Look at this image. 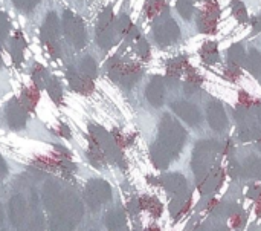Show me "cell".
<instances>
[{
	"label": "cell",
	"mask_w": 261,
	"mask_h": 231,
	"mask_svg": "<svg viewBox=\"0 0 261 231\" xmlns=\"http://www.w3.org/2000/svg\"><path fill=\"white\" fill-rule=\"evenodd\" d=\"M63 28H64V32H66L67 38L72 41V44H75L78 49L86 46V41H87L86 28H84V23H83V20L80 17H76L70 11H64V14H63Z\"/></svg>",
	"instance_id": "cell-1"
},
{
	"label": "cell",
	"mask_w": 261,
	"mask_h": 231,
	"mask_svg": "<svg viewBox=\"0 0 261 231\" xmlns=\"http://www.w3.org/2000/svg\"><path fill=\"white\" fill-rule=\"evenodd\" d=\"M179 35H180L179 26L168 14L162 15L154 21V38L158 40V43L164 46L171 44L179 38Z\"/></svg>",
	"instance_id": "cell-2"
},
{
	"label": "cell",
	"mask_w": 261,
	"mask_h": 231,
	"mask_svg": "<svg viewBox=\"0 0 261 231\" xmlns=\"http://www.w3.org/2000/svg\"><path fill=\"white\" fill-rule=\"evenodd\" d=\"M184 138H185V132L184 129L176 123L173 121L171 118H167L162 121V127H161V140H162V147L164 149H179L184 143Z\"/></svg>",
	"instance_id": "cell-3"
},
{
	"label": "cell",
	"mask_w": 261,
	"mask_h": 231,
	"mask_svg": "<svg viewBox=\"0 0 261 231\" xmlns=\"http://www.w3.org/2000/svg\"><path fill=\"white\" fill-rule=\"evenodd\" d=\"M57 35H58V18L55 12H49L46 15V20L41 28V41L47 48L52 57L60 55V48L57 44Z\"/></svg>",
	"instance_id": "cell-4"
},
{
	"label": "cell",
	"mask_w": 261,
	"mask_h": 231,
	"mask_svg": "<svg viewBox=\"0 0 261 231\" xmlns=\"http://www.w3.org/2000/svg\"><path fill=\"white\" fill-rule=\"evenodd\" d=\"M6 120L8 124L14 129H21L26 123V112L23 104H20L17 100H12L6 106Z\"/></svg>",
	"instance_id": "cell-5"
},
{
	"label": "cell",
	"mask_w": 261,
	"mask_h": 231,
	"mask_svg": "<svg viewBox=\"0 0 261 231\" xmlns=\"http://www.w3.org/2000/svg\"><path fill=\"white\" fill-rule=\"evenodd\" d=\"M217 15H219V9H217L216 3L213 5V2H210L206 11L202 12V14H199V20H197L199 29L202 32H206V34H214L216 32V20H217Z\"/></svg>",
	"instance_id": "cell-6"
},
{
	"label": "cell",
	"mask_w": 261,
	"mask_h": 231,
	"mask_svg": "<svg viewBox=\"0 0 261 231\" xmlns=\"http://www.w3.org/2000/svg\"><path fill=\"white\" fill-rule=\"evenodd\" d=\"M171 107H173V110H174L179 117H182L187 123H190V124H193V126H194V124H199V123L202 121L200 112L197 110V107H194V106L190 104V103L177 101V103H173Z\"/></svg>",
	"instance_id": "cell-7"
},
{
	"label": "cell",
	"mask_w": 261,
	"mask_h": 231,
	"mask_svg": "<svg viewBox=\"0 0 261 231\" xmlns=\"http://www.w3.org/2000/svg\"><path fill=\"white\" fill-rule=\"evenodd\" d=\"M67 80L69 84L73 90H76L78 94H90L93 89V83L89 77H86L84 74H78L72 69L67 71Z\"/></svg>",
	"instance_id": "cell-8"
},
{
	"label": "cell",
	"mask_w": 261,
	"mask_h": 231,
	"mask_svg": "<svg viewBox=\"0 0 261 231\" xmlns=\"http://www.w3.org/2000/svg\"><path fill=\"white\" fill-rule=\"evenodd\" d=\"M107 198H110V189L99 181H92L87 187V199L90 201V204H102V201H106Z\"/></svg>",
	"instance_id": "cell-9"
},
{
	"label": "cell",
	"mask_w": 261,
	"mask_h": 231,
	"mask_svg": "<svg viewBox=\"0 0 261 231\" xmlns=\"http://www.w3.org/2000/svg\"><path fill=\"white\" fill-rule=\"evenodd\" d=\"M208 118H210V124L216 130H223L225 129L226 115H225V110H223L220 103H217V101L210 103V106H208Z\"/></svg>",
	"instance_id": "cell-10"
},
{
	"label": "cell",
	"mask_w": 261,
	"mask_h": 231,
	"mask_svg": "<svg viewBox=\"0 0 261 231\" xmlns=\"http://www.w3.org/2000/svg\"><path fill=\"white\" fill-rule=\"evenodd\" d=\"M147 98L153 106H161L164 101V81L161 77H153L147 87Z\"/></svg>",
	"instance_id": "cell-11"
},
{
	"label": "cell",
	"mask_w": 261,
	"mask_h": 231,
	"mask_svg": "<svg viewBox=\"0 0 261 231\" xmlns=\"http://www.w3.org/2000/svg\"><path fill=\"white\" fill-rule=\"evenodd\" d=\"M24 213H26V205H24V199L21 196H14L11 199L9 204V218L11 222L17 227L23 222L24 219Z\"/></svg>",
	"instance_id": "cell-12"
},
{
	"label": "cell",
	"mask_w": 261,
	"mask_h": 231,
	"mask_svg": "<svg viewBox=\"0 0 261 231\" xmlns=\"http://www.w3.org/2000/svg\"><path fill=\"white\" fill-rule=\"evenodd\" d=\"M24 48H26V43H24V37L17 32L11 41H9V52L12 55V60L15 64H20L23 61V52H24Z\"/></svg>",
	"instance_id": "cell-13"
},
{
	"label": "cell",
	"mask_w": 261,
	"mask_h": 231,
	"mask_svg": "<svg viewBox=\"0 0 261 231\" xmlns=\"http://www.w3.org/2000/svg\"><path fill=\"white\" fill-rule=\"evenodd\" d=\"M141 77V67L136 64H122L121 74H119V80L124 86L130 87L132 84H135L138 81V78Z\"/></svg>",
	"instance_id": "cell-14"
},
{
	"label": "cell",
	"mask_w": 261,
	"mask_h": 231,
	"mask_svg": "<svg viewBox=\"0 0 261 231\" xmlns=\"http://www.w3.org/2000/svg\"><path fill=\"white\" fill-rule=\"evenodd\" d=\"M200 55L203 58L205 63L208 64H214L219 61V51H217V44L213 41H206L202 49H200Z\"/></svg>",
	"instance_id": "cell-15"
},
{
	"label": "cell",
	"mask_w": 261,
	"mask_h": 231,
	"mask_svg": "<svg viewBox=\"0 0 261 231\" xmlns=\"http://www.w3.org/2000/svg\"><path fill=\"white\" fill-rule=\"evenodd\" d=\"M245 66L254 75H261V54L257 49L249 51V55H246L245 60Z\"/></svg>",
	"instance_id": "cell-16"
},
{
	"label": "cell",
	"mask_w": 261,
	"mask_h": 231,
	"mask_svg": "<svg viewBox=\"0 0 261 231\" xmlns=\"http://www.w3.org/2000/svg\"><path fill=\"white\" fill-rule=\"evenodd\" d=\"M228 54H229V61H231V64H234V66H240V64H243L245 60H246V54H245V49H243L242 44H234V46H231V49H229Z\"/></svg>",
	"instance_id": "cell-17"
},
{
	"label": "cell",
	"mask_w": 261,
	"mask_h": 231,
	"mask_svg": "<svg viewBox=\"0 0 261 231\" xmlns=\"http://www.w3.org/2000/svg\"><path fill=\"white\" fill-rule=\"evenodd\" d=\"M46 89L50 95V98L57 103L61 101V97H63V90H61V84L57 78H50L46 81Z\"/></svg>",
	"instance_id": "cell-18"
},
{
	"label": "cell",
	"mask_w": 261,
	"mask_h": 231,
	"mask_svg": "<svg viewBox=\"0 0 261 231\" xmlns=\"http://www.w3.org/2000/svg\"><path fill=\"white\" fill-rule=\"evenodd\" d=\"M81 71L86 77H89L90 80H93L96 75H98V69H96V63L93 61V58L90 57H86L83 61H81Z\"/></svg>",
	"instance_id": "cell-19"
},
{
	"label": "cell",
	"mask_w": 261,
	"mask_h": 231,
	"mask_svg": "<svg viewBox=\"0 0 261 231\" xmlns=\"http://www.w3.org/2000/svg\"><path fill=\"white\" fill-rule=\"evenodd\" d=\"M21 98H23V101H21L23 107L34 109L35 103L38 100V92H37V89H24L21 94Z\"/></svg>",
	"instance_id": "cell-20"
},
{
	"label": "cell",
	"mask_w": 261,
	"mask_h": 231,
	"mask_svg": "<svg viewBox=\"0 0 261 231\" xmlns=\"http://www.w3.org/2000/svg\"><path fill=\"white\" fill-rule=\"evenodd\" d=\"M164 9H165V2L164 0H151L148 3V6H147V15L150 18H153V17L162 14Z\"/></svg>",
	"instance_id": "cell-21"
},
{
	"label": "cell",
	"mask_w": 261,
	"mask_h": 231,
	"mask_svg": "<svg viewBox=\"0 0 261 231\" xmlns=\"http://www.w3.org/2000/svg\"><path fill=\"white\" fill-rule=\"evenodd\" d=\"M132 21H130V18H128V15H121L118 20H116V23H115V31L118 32V34H128L130 32V29H132Z\"/></svg>",
	"instance_id": "cell-22"
},
{
	"label": "cell",
	"mask_w": 261,
	"mask_h": 231,
	"mask_svg": "<svg viewBox=\"0 0 261 231\" xmlns=\"http://www.w3.org/2000/svg\"><path fill=\"white\" fill-rule=\"evenodd\" d=\"M177 11L179 14L185 18V20H190L191 15H193V3L191 0H177Z\"/></svg>",
	"instance_id": "cell-23"
},
{
	"label": "cell",
	"mask_w": 261,
	"mask_h": 231,
	"mask_svg": "<svg viewBox=\"0 0 261 231\" xmlns=\"http://www.w3.org/2000/svg\"><path fill=\"white\" fill-rule=\"evenodd\" d=\"M232 12H234V15H236L240 21H246V20H248V11H246V6H245L240 0L232 2Z\"/></svg>",
	"instance_id": "cell-24"
},
{
	"label": "cell",
	"mask_w": 261,
	"mask_h": 231,
	"mask_svg": "<svg viewBox=\"0 0 261 231\" xmlns=\"http://www.w3.org/2000/svg\"><path fill=\"white\" fill-rule=\"evenodd\" d=\"M9 34V20L5 12L0 11V41L5 40Z\"/></svg>",
	"instance_id": "cell-25"
},
{
	"label": "cell",
	"mask_w": 261,
	"mask_h": 231,
	"mask_svg": "<svg viewBox=\"0 0 261 231\" xmlns=\"http://www.w3.org/2000/svg\"><path fill=\"white\" fill-rule=\"evenodd\" d=\"M32 78H34V81H35L38 86H40V84H43V81H46V72H44L43 66H40V64H35V66H34Z\"/></svg>",
	"instance_id": "cell-26"
},
{
	"label": "cell",
	"mask_w": 261,
	"mask_h": 231,
	"mask_svg": "<svg viewBox=\"0 0 261 231\" xmlns=\"http://www.w3.org/2000/svg\"><path fill=\"white\" fill-rule=\"evenodd\" d=\"M136 51H138V54H139L142 58H147V57H148V54H150V46H148V43H147L145 38H139V40H138V43H136Z\"/></svg>",
	"instance_id": "cell-27"
},
{
	"label": "cell",
	"mask_w": 261,
	"mask_h": 231,
	"mask_svg": "<svg viewBox=\"0 0 261 231\" xmlns=\"http://www.w3.org/2000/svg\"><path fill=\"white\" fill-rule=\"evenodd\" d=\"M12 2L21 11H31L38 3V0H12Z\"/></svg>",
	"instance_id": "cell-28"
},
{
	"label": "cell",
	"mask_w": 261,
	"mask_h": 231,
	"mask_svg": "<svg viewBox=\"0 0 261 231\" xmlns=\"http://www.w3.org/2000/svg\"><path fill=\"white\" fill-rule=\"evenodd\" d=\"M254 26H255V29H257V31H260L261 32V14L257 17V20H255Z\"/></svg>",
	"instance_id": "cell-29"
},
{
	"label": "cell",
	"mask_w": 261,
	"mask_h": 231,
	"mask_svg": "<svg viewBox=\"0 0 261 231\" xmlns=\"http://www.w3.org/2000/svg\"><path fill=\"white\" fill-rule=\"evenodd\" d=\"M0 170H5V166H3V161H2V158H0Z\"/></svg>",
	"instance_id": "cell-30"
},
{
	"label": "cell",
	"mask_w": 261,
	"mask_h": 231,
	"mask_svg": "<svg viewBox=\"0 0 261 231\" xmlns=\"http://www.w3.org/2000/svg\"><path fill=\"white\" fill-rule=\"evenodd\" d=\"M2 221H3V213H2V209H0V224H2Z\"/></svg>",
	"instance_id": "cell-31"
},
{
	"label": "cell",
	"mask_w": 261,
	"mask_h": 231,
	"mask_svg": "<svg viewBox=\"0 0 261 231\" xmlns=\"http://www.w3.org/2000/svg\"><path fill=\"white\" fill-rule=\"evenodd\" d=\"M258 115H260V118H261V103H260V106H258Z\"/></svg>",
	"instance_id": "cell-32"
},
{
	"label": "cell",
	"mask_w": 261,
	"mask_h": 231,
	"mask_svg": "<svg viewBox=\"0 0 261 231\" xmlns=\"http://www.w3.org/2000/svg\"><path fill=\"white\" fill-rule=\"evenodd\" d=\"M0 64H2V58H0Z\"/></svg>",
	"instance_id": "cell-33"
}]
</instances>
